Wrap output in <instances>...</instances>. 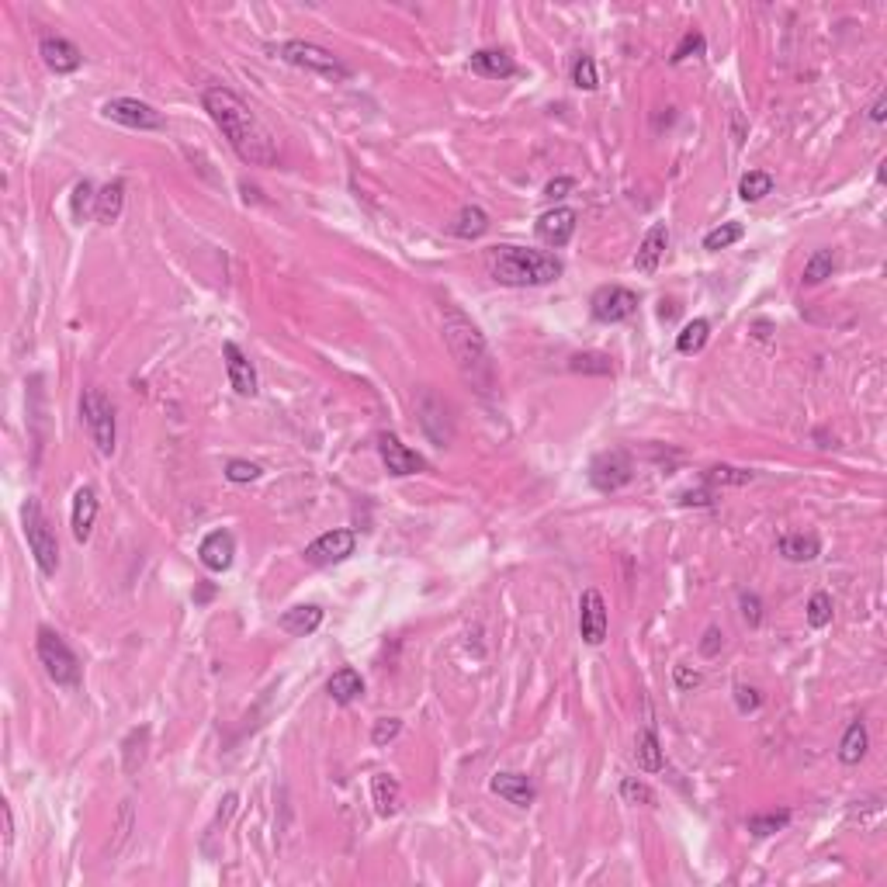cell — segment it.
Returning a JSON list of instances; mask_svg holds the SVG:
<instances>
[{"label":"cell","mask_w":887,"mask_h":887,"mask_svg":"<svg viewBox=\"0 0 887 887\" xmlns=\"http://www.w3.org/2000/svg\"><path fill=\"white\" fill-rule=\"evenodd\" d=\"M201 104L208 119L218 125L226 142L236 149V157L250 167H275L277 163V139L271 129L250 111V104L229 87H208L201 94Z\"/></svg>","instance_id":"obj_1"},{"label":"cell","mask_w":887,"mask_h":887,"mask_svg":"<svg viewBox=\"0 0 887 887\" xmlns=\"http://www.w3.org/2000/svg\"><path fill=\"white\" fill-rule=\"evenodd\" d=\"M444 343L451 351L458 371L465 375V381H472L478 392H489L496 385V368L493 357H489V343L486 336L478 333L472 319L458 309H444Z\"/></svg>","instance_id":"obj_2"},{"label":"cell","mask_w":887,"mask_h":887,"mask_svg":"<svg viewBox=\"0 0 887 887\" xmlns=\"http://www.w3.org/2000/svg\"><path fill=\"white\" fill-rule=\"evenodd\" d=\"M486 267L493 281L506 288H541L562 277V260L545 250H527V246H493L486 254Z\"/></svg>","instance_id":"obj_3"},{"label":"cell","mask_w":887,"mask_h":887,"mask_svg":"<svg viewBox=\"0 0 887 887\" xmlns=\"http://www.w3.org/2000/svg\"><path fill=\"white\" fill-rule=\"evenodd\" d=\"M21 531L28 537V548L39 562L42 575H56L60 572V541H56V531L49 524V516L42 513L39 499H24L21 506Z\"/></svg>","instance_id":"obj_4"},{"label":"cell","mask_w":887,"mask_h":887,"mask_svg":"<svg viewBox=\"0 0 887 887\" xmlns=\"http://www.w3.org/2000/svg\"><path fill=\"white\" fill-rule=\"evenodd\" d=\"M80 419L91 434V444L98 448L104 458L115 454V440H119V423H115V406L101 389H87L80 395Z\"/></svg>","instance_id":"obj_5"},{"label":"cell","mask_w":887,"mask_h":887,"mask_svg":"<svg viewBox=\"0 0 887 887\" xmlns=\"http://www.w3.org/2000/svg\"><path fill=\"white\" fill-rule=\"evenodd\" d=\"M277 56L284 63H292V66H298V70H309V73H316L323 80H333V83L351 80V66L340 60V56H333L330 49L316 45V42L292 39L277 49Z\"/></svg>","instance_id":"obj_6"},{"label":"cell","mask_w":887,"mask_h":887,"mask_svg":"<svg viewBox=\"0 0 887 887\" xmlns=\"http://www.w3.org/2000/svg\"><path fill=\"white\" fill-rule=\"evenodd\" d=\"M35 651H39V662L45 666L49 680L56 687H80V659L63 641V634H56L53 628H39V634H35Z\"/></svg>","instance_id":"obj_7"},{"label":"cell","mask_w":887,"mask_h":887,"mask_svg":"<svg viewBox=\"0 0 887 887\" xmlns=\"http://www.w3.org/2000/svg\"><path fill=\"white\" fill-rule=\"evenodd\" d=\"M101 115H104L108 121H119V125H125V129H139V132H157V129L167 125L163 115H159L153 104H146V101H139V98L104 101Z\"/></svg>","instance_id":"obj_8"},{"label":"cell","mask_w":887,"mask_h":887,"mask_svg":"<svg viewBox=\"0 0 887 887\" xmlns=\"http://www.w3.org/2000/svg\"><path fill=\"white\" fill-rule=\"evenodd\" d=\"M416 416H419V427H423V434L430 437L434 444H451L454 437V423H451V410H448V402L434 392V389H423L419 399H416Z\"/></svg>","instance_id":"obj_9"},{"label":"cell","mask_w":887,"mask_h":887,"mask_svg":"<svg viewBox=\"0 0 887 887\" xmlns=\"http://www.w3.org/2000/svg\"><path fill=\"white\" fill-rule=\"evenodd\" d=\"M357 548V534L347 531V527H336V531L319 534L316 541L302 552V558L316 569H326V565H336V562H347Z\"/></svg>","instance_id":"obj_10"},{"label":"cell","mask_w":887,"mask_h":887,"mask_svg":"<svg viewBox=\"0 0 887 887\" xmlns=\"http://www.w3.org/2000/svg\"><path fill=\"white\" fill-rule=\"evenodd\" d=\"M632 475H634V465L624 451H603L590 461V482L600 493H613V489L628 486Z\"/></svg>","instance_id":"obj_11"},{"label":"cell","mask_w":887,"mask_h":887,"mask_svg":"<svg viewBox=\"0 0 887 887\" xmlns=\"http://www.w3.org/2000/svg\"><path fill=\"white\" fill-rule=\"evenodd\" d=\"M593 319L600 323H624L638 313V295L632 288H621V284H611V288H600L596 295L590 298Z\"/></svg>","instance_id":"obj_12"},{"label":"cell","mask_w":887,"mask_h":887,"mask_svg":"<svg viewBox=\"0 0 887 887\" xmlns=\"http://www.w3.org/2000/svg\"><path fill=\"white\" fill-rule=\"evenodd\" d=\"M611 628V617H607V600L600 590H586L579 600V634L586 645H603Z\"/></svg>","instance_id":"obj_13"},{"label":"cell","mask_w":887,"mask_h":887,"mask_svg":"<svg viewBox=\"0 0 887 887\" xmlns=\"http://www.w3.org/2000/svg\"><path fill=\"white\" fill-rule=\"evenodd\" d=\"M378 454H381V461H385L389 475H395V478H406V475H416V472H423V468H427V461H423L416 451H410V448H406V444H402L395 434L378 437Z\"/></svg>","instance_id":"obj_14"},{"label":"cell","mask_w":887,"mask_h":887,"mask_svg":"<svg viewBox=\"0 0 887 887\" xmlns=\"http://www.w3.org/2000/svg\"><path fill=\"white\" fill-rule=\"evenodd\" d=\"M575 218L579 216L572 208H552V212H545V216L537 218V239L545 246H554V250L569 246V239L575 236Z\"/></svg>","instance_id":"obj_15"},{"label":"cell","mask_w":887,"mask_h":887,"mask_svg":"<svg viewBox=\"0 0 887 887\" xmlns=\"http://www.w3.org/2000/svg\"><path fill=\"white\" fill-rule=\"evenodd\" d=\"M222 357H226V375H229V385L236 389V395H246L254 399L256 395V371L250 364V357L239 351L233 340L222 343Z\"/></svg>","instance_id":"obj_16"},{"label":"cell","mask_w":887,"mask_h":887,"mask_svg":"<svg viewBox=\"0 0 887 887\" xmlns=\"http://www.w3.org/2000/svg\"><path fill=\"white\" fill-rule=\"evenodd\" d=\"M39 56H42V63L53 70V73H77L80 63H83V53H80L70 39H60V35L42 39Z\"/></svg>","instance_id":"obj_17"},{"label":"cell","mask_w":887,"mask_h":887,"mask_svg":"<svg viewBox=\"0 0 887 887\" xmlns=\"http://www.w3.org/2000/svg\"><path fill=\"white\" fill-rule=\"evenodd\" d=\"M489 787H493V794H499L503 801L516 805V808H531L534 801H537V787L531 784L527 773H496L493 780H489Z\"/></svg>","instance_id":"obj_18"},{"label":"cell","mask_w":887,"mask_h":887,"mask_svg":"<svg viewBox=\"0 0 887 887\" xmlns=\"http://www.w3.org/2000/svg\"><path fill=\"white\" fill-rule=\"evenodd\" d=\"M233 554H236V541L229 531H212L198 548V558L208 572H226L233 565Z\"/></svg>","instance_id":"obj_19"},{"label":"cell","mask_w":887,"mask_h":887,"mask_svg":"<svg viewBox=\"0 0 887 887\" xmlns=\"http://www.w3.org/2000/svg\"><path fill=\"white\" fill-rule=\"evenodd\" d=\"M666 246H670V229H666V222H655L645 239L638 243V254H634V267L641 271V275H655L659 271V260L666 254Z\"/></svg>","instance_id":"obj_20"},{"label":"cell","mask_w":887,"mask_h":887,"mask_svg":"<svg viewBox=\"0 0 887 887\" xmlns=\"http://www.w3.org/2000/svg\"><path fill=\"white\" fill-rule=\"evenodd\" d=\"M94 520H98V493L91 486H80L73 493V510H70V527H73V537L80 545L91 537Z\"/></svg>","instance_id":"obj_21"},{"label":"cell","mask_w":887,"mask_h":887,"mask_svg":"<svg viewBox=\"0 0 887 887\" xmlns=\"http://www.w3.org/2000/svg\"><path fill=\"white\" fill-rule=\"evenodd\" d=\"M472 70L478 77H489V80H510L516 77V63H513L510 53H503V49H478L472 56Z\"/></svg>","instance_id":"obj_22"},{"label":"cell","mask_w":887,"mask_h":887,"mask_svg":"<svg viewBox=\"0 0 887 887\" xmlns=\"http://www.w3.org/2000/svg\"><path fill=\"white\" fill-rule=\"evenodd\" d=\"M371 797H375V811L381 818H392L402 808V790H399V780L389 776V773H375L371 776Z\"/></svg>","instance_id":"obj_23"},{"label":"cell","mask_w":887,"mask_h":887,"mask_svg":"<svg viewBox=\"0 0 887 887\" xmlns=\"http://www.w3.org/2000/svg\"><path fill=\"white\" fill-rule=\"evenodd\" d=\"M281 632L295 634V638H305V634H313L323 624V607L316 603H305V607H292V611L281 613Z\"/></svg>","instance_id":"obj_24"},{"label":"cell","mask_w":887,"mask_h":887,"mask_svg":"<svg viewBox=\"0 0 887 887\" xmlns=\"http://www.w3.org/2000/svg\"><path fill=\"white\" fill-rule=\"evenodd\" d=\"M776 552L784 554L787 562H811L822 554V541L815 534H784L776 541Z\"/></svg>","instance_id":"obj_25"},{"label":"cell","mask_w":887,"mask_h":887,"mask_svg":"<svg viewBox=\"0 0 887 887\" xmlns=\"http://www.w3.org/2000/svg\"><path fill=\"white\" fill-rule=\"evenodd\" d=\"M326 693L333 697L336 704H351L357 700L361 693H364V680H361V672L351 670V666H343V670H336L330 680H326Z\"/></svg>","instance_id":"obj_26"},{"label":"cell","mask_w":887,"mask_h":887,"mask_svg":"<svg viewBox=\"0 0 887 887\" xmlns=\"http://www.w3.org/2000/svg\"><path fill=\"white\" fill-rule=\"evenodd\" d=\"M121 205H125V180H111V184H104V188L98 191V208H94V216H98L101 226L119 222Z\"/></svg>","instance_id":"obj_27"},{"label":"cell","mask_w":887,"mask_h":887,"mask_svg":"<svg viewBox=\"0 0 887 887\" xmlns=\"http://www.w3.org/2000/svg\"><path fill=\"white\" fill-rule=\"evenodd\" d=\"M451 233L458 239H478L489 233V216L478 208V205H465L458 218L451 222Z\"/></svg>","instance_id":"obj_28"},{"label":"cell","mask_w":887,"mask_h":887,"mask_svg":"<svg viewBox=\"0 0 887 887\" xmlns=\"http://www.w3.org/2000/svg\"><path fill=\"white\" fill-rule=\"evenodd\" d=\"M634 763L645 769V773H659L662 769V746H659V735L651 728H645L634 738Z\"/></svg>","instance_id":"obj_29"},{"label":"cell","mask_w":887,"mask_h":887,"mask_svg":"<svg viewBox=\"0 0 887 887\" xmlns=\"http://www.w3.org/2000/svg\"><path fill=\"white\" fill-rule=\"evenodd\" d=\"M867 746H870L867 725H863V721H853V725L846 728V735H843V742H839V759H843L846 766H856V763L867 756Z\"/></svg>","instance_id":"obj_30"},{"label":"cell","mask_w":887,"mask_h":887,"mask_svg":"<svg viewBox=\"0 0 887 887\" xmlns=\"http://www.w3.org/2000/svg\"><path fill=\"white\" fill-rule=\"evenodd\" d=\"M146 746H149V728H146V725H142V728H132L129 731V738L121 742V766H125L129 776L139 773V766L146 763Z\"/></svg>","instance_id":"obj_31"},{"label":"cell","mask_w":887,"mask_h":887,"mask_svg":"<svg viewBox=\"0 0 887 887\" xmlns=\"http://www.w3.org/2000/svg\"><path fill=\"white\" fill-rule=\"evenodd\" d=\"M569 371L575 375H613V361L603 351H583L569 357Z\"/></svg>","instance_id":"obj_32"},{"label":"cell","mask_w":887,"mask_h":887,"mask_svg":"<svg viewBox=\"0 0 887 887\" xmlns=\"http://www.w3.org/2000/svg\"><path fill=\"white\" fill-rule=\"evenodd\" d=\"M708 336H710L708 319H693V323L683 326V333L676 336V351H680V354H697V351H704Z\"/></svg>","instance_id":"obj_33"},{"label":"cell","mask_w":887,"mask_h":887,"mask_svg":"<svg viewBox=\"0 0 887 887\" xmlns=\"http://www.w3.org/2000/svg\"><path fill=\"white\" fill-rule=\"evenodd\" d=\"M742 236H746V226H742V222H725V226L710 229L708 236H704V250H710V254L728 250L731 243H738Z\"/></svg>","instance_id":"obj_34"},{"label":"cell","mask_w":887,"mask_h":887,"mask_svg":"<svg viewBox=\"0 0 887 887\" xmlns=\"http://www.w3.org/2000/svg\"><path fill=\"white\" fill-rule=\"evenodd\" d=\"M773 191V178L763 174V170H749L746 178L738 180V198L742 201H759V198H766Z\"/></svg>","instance_id":"obj_35"},{"label":"cell","mask_w":887,"mask_h":887,"mask_svg":"<svg viewBox=\"0 0 887 887\" xmlns=\"http://www.w3.org/2000/svg\"><path fill=\"white\" fill-rule=\"evenodd\" d=\"M832 271H835V256H832V250H818V254L811 256L808 264H805V284H822L825 277H832Z\"/></svg>","instance_id":"obj_36"},{"label":"cell","mask_w":887,"mask_h":887,"mask_svg":"<svg viewBox=\"0 0 887 887\" xmlns=\"http://www.w3.org/2000/svg\"><path fill=\"white\" fill-rule=\"evenodd\" d=\"M70 208H73V218H77V222H83V218L98 208V195H94V184H91V180H80L77 188H73Z\"/></svg>","instance_id":"obj_37"},{"label":"cell","mask_w":887,"mask_h":887,"mask_svg":"<svg viewBox=\"0 0 887 887\" xmlns=\"http://www.w3.org/2000/svg\"><path fill=\"white\" fill-rule=\"evenodd\" d=\"M704 482L708 486H746V482H752V472L731 468V465H714V468L704 472Z\"/></svg>","instance_id":"obj_38"},{"label":"cell","mask_w":887,"mask_h":887,"mask_svg":"<svg viewBox=\"0 0 887 887\" xmlns=\"http://www.w3.org/2000/svg\"><path fill=\"white\" fill-rule=\"evenodd\" d=\"M746 825H749L752 835H773V832H780V828L790 825V811H769V815H752Z\"/></svg>","instance_id":"obj_39"},{"label":"cell","mask_w":887,"mask_h":887,"mask_svg":"<svg viewBox=\"0 0 887 887\" xmlns=\"http://www.w3.org/2000/svg\"><path fill=\"white\" fill-rule=\"evenodd\" d=\"M572 83L579 87V91H596L600 87V77H596V63H593V56H575V63H572Z\"/></svg>","instance_id":"obj_40"},{"label":"cell","mask_w":887,"mask_h":887,"mask_svg":"<svg viewBox=\"0 0 887 887\" xmlns=\"http://www.w3.org/2000/svg\"><path fill=\"white\" fill-rule=\"evenodd\" d=\"M621 797H624L628 805H645V808L655 805V790H651L645 780H638V776H624V780H621Z\"/></svg>","instance_id":"obj_41"},{"label":"cell","mask_w":887,"mask_h":887,"mask_svg":"<svg viewBox=\"0 0 887 887\" xmlns=\"http://www.w3.org/2000/svg\"><path fill=\"white\" fill-rule=\"evenodd\" d=\"M808 624H811V628H825V624H832V596H828L825 590L811 593Z\"/></svg>","instance_id":"obj_42"},{"label":"cell","mask_w":887,"mask_h":887,"mask_svg":"<svg viewBox=\"0 0 887 887\" xmlns=\"http://www.w3.org/2000/svg\"><path fill=\"white\" fill-rule=\"evenodd\" d=\"M226 478L236 482V486H243V482H256V478H260V465L243 461V458H233V461L226 465Z\"/></svg>","instance_id":"obj_43"},{"label":"cell","mask_w":887,"mask_h":887,"mask_svg":"<svg viewBox=\"0 0 887 887\" xmlns=\"http://www.w3.org/2000/svg\"><path fill=\"white\" fill-rule=\"evenodd\" d=\"M700 53H704V35H700V32H687V35L680 39V45L672 49L670 63H683V60H690V56H700Z\"/></svg>","instance_id":"obj_44"},{"label":"cell","mask_w":887,"mask_h":887,"mask_svg":"<svg viewBox=\"0 0 887 887\" xmlns=\"http://www.w3.org/2000/svg\"><path fill=\"white\" fill-rule=\"evenodd\" d=\"M399 731H402V721H399V718H381V721H375V728H371V742H375L378 749H385Z\"/></svg>","instance_id":"obj_45"},{"label":"cell","mask_w":887,"mask_h":887,"mask_svg":"<svg viewBox=\"0 0 887 887\" xmlns=\"http://www.w3.org/2000/svg\"><path fill=\"white\" fill-rule=\"evenodd\" d=\"M738 607H742V617L749 621L752 628L763 621V603H759V596H756V593H742V596H738Z\"/></svg>","instance_id":"obj_46"},{"label":"cell","mask_w":887,"mask_h":887,"mask_svg":"<svg viewBox=\"0 0 887 887\" xmlns=\"http://www.w3.org/2000/svg\"><path fill=\"white\" fill-rule=\"evenodd\" d=\"M735 704H738L742 714H749V710H759L763 697H759V690H752V687H735Z\"/></svg>","instance_id":"obj_47"},{"label":"cell","mask_w":887,"mask_h":887,"mask_svg":"<svg viewBox=\"0 0 887 887\" xmlns=\"http://www.w3.org/2000/svg\"><path fill=\"white\" fill-rule=\"evenodd\" d=\"M721 649H725V634H721V628H708V632H704V641H700V651H704L708 659H714Z\"/></svg>","instance_id":"obj_48"},{"label":"cell","mask_w":887,"mask_h":887,"mask_svg":"<svg viewBox=\"0 0 887 887\" xmlns=\"http://www.w3.org/2000/svg\"><path fill=\"white\" fill-rule=\"evenodd\" d=\"M672 680H676L680 690H693V687L700 683V672L690 670V666H676V670H672Z\"/></svg>","instance_id":"obj_49"},{"label":"cell","mask_w":887,"mask_h":887,"mask_svg":"<svg viewBox=\"0 0 887 887\" xmlns=\"http://www.w3.org/2000/svg\"><path fill=\"white\" fill-rule=\"evenodd\" d=\"M0 815H4V856H11V846H14V818H11L7 805L0 808Z\"/></svg>","instance_id":"obj_50"},{"label":"cell","mask_w":887,"mask_h":887,"mask_svg":"<svg viewBox=\"0 0 887 887\" xmlns=\"http://www.w3.org/2000/svg\"><path fill=\"white\" fill-rule=\"evenodd\" d=\"M572 184H575L572 178H558V180H552V184L545 188V195L552 198V201H554V198H565V191H572Z\"/></svg>","instance_id":"obj_51"},{"label":"cell","mask_w":887,"mask_h":887,"mask_svg":"<svg viewBox=\"0 0 887 887\" xmlns=\"http://www.w3.org/2000/svg\"><path fill=\"white\" fill-rule=\"evenodd\" d=\"M680 503H683V506H693V503H697V506H708L710 493H683L680 496Z\"/></svg>","instance_id":"obj_52"},{"label":"cell","mask_w":887,"mask_h":887,"mask_svg":"<svg viewBox=\"0 0 887 887\" xmlns=\"http://www.w3.org/2000/svg\"><path fill=\"white\" fill-rule=\"evenodd\" d=\"M884 108H887V98L881 94V98L873 101V108H870V121H877V125H881V121H884V115H887Z\"/></svg>","instance_id":"obj_53"},{"label":"cell","mask_w":887,"mask_h":887,"mask_svg":"<svg viewBox=\"0 0 887 887\" xmlns=\"http://www.w3.org/2000/svg\"><path fill=\"white\" fill-rule=\"evenodd\" d=\"M212 593H216V586H208V583H205V586L195 593V603H208V600H212Z\"/></svg>","instance_id":"obj_54"}]
</instances>
